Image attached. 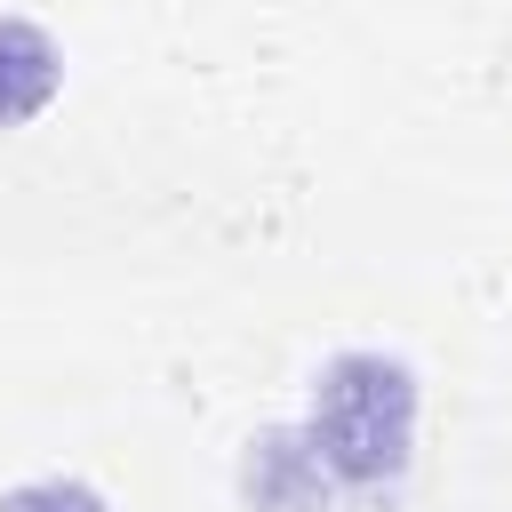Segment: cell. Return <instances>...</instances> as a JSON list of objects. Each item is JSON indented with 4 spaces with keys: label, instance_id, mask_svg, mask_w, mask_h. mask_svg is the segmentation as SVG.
I'll return each instance as SVG.
<instances>
[{
    "label": "cell",
    "instance_id": "obj_1",
    "mask_svg": "<svg viewBox=\"0 0 512 512\" xmlns=\"http://www.w3.org/2000/svg\"><path fill=\"white\" fill-rule=\"evenodd\" d=\"M416 408H424L416 368L360 344V352L320 360L296 432L344 496H392L416 464Z\"/></svg>",
    "mask_w": 512,
    "mask_h": 512
},
{
    "label": "cell",
    "instance_id": "obj_2",
    "mask_svg": "<svg viewBox=\"0 0 512 512\" xmlns=\"http://www.w3.org/2000/svg\"><path fill=\"white\" fill-rule=\"evenodd\" d=\"M240 488H248V504H256V512H328V504L344 496V488L320 472V456L304 448V432H296V424H288V432L248 440Z\"/></svg>",
    "mask_w": 512,
    "mask_h": 512
},
{
    "label": "cell",
    "instance_id": "obj_3",
    "mask_svg": "<svg viewBox=\"0 0 512 512\" xmlns=\"http://www.w3.org/2000/svg\"><path fill=\"white\" fill-rule=\"evenodd\" d=\"M56 88H64V48H56V32L32 24V16H0V136L24 128V120H40Z\"/></svg>",
    "mask_w": 512,
    "mask_h": 512
},
{
    "label": "cell",
    "instance_id": "obj_4",
    "mask_svg": "<svg viewBox=\"0 0 512 512\" xmlns=\"http://www.w3.org/2000/svg\"><path fill=\"white\" fill-rule=\"evenodd\" d=\"M0 512H112L88 480H24L0 496Z\"/></svg>",
    "mask_w": 512,
    "mask_h": 512
}]
</instances>
